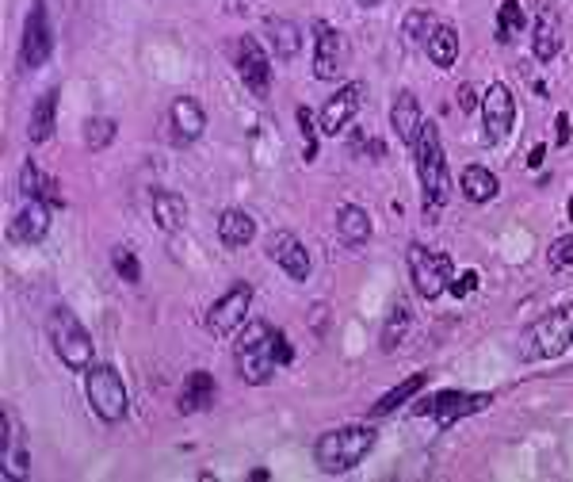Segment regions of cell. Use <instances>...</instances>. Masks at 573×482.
Listing matches in <instances>:
<instances>
[{"instance_id": "3957f363", "label": "cell", "mask_w": 573, "mask_h": 482, "mask_svg": "<svg viewBox=\"0 0 573 482\" xmlns=\"http://www.w3.org/2000/svg\"><path fill=\"white\" fill-rule=\"evenodd\" d=\"M46 337H50V345L58 352V360H62L69 372H88L92 368V337H88V329L81 326V318L73 314V310L58 307L50 318H46Z\"/></svg>"}, {"instance_id": "83f0119b", "label": "cell", "mask_w": 573, "mask_h": 482, "mask_svg": "<svg viewBox=\"0 0 573 482\" xmlns=\"http://www.w3.org/2000/svg\"><path fill=\"white\" fill-rule=\"evenodd\" d=\"M459 184H463V196H467L470 203H489V199L501 192L497 176L489 173V169H482V165H470V169H463Z\"/></svg>"}, {"instance_id": "d590c367", "label": "cell", "mask_w": 573, "mask_h": 482, "mask_svg": "<svg viewBox=\"0 0 573 482\" xmlns=\"http://www.w3.org/2000/svg\"><path fill=\"white\" fill-rule=\"evenodd\" d=\"M551 264L554 268H573V234L551 241Z\"/></svg>"}, {"instance_id": "603a6c76", "label": "cell", "mask_w": 573, "mask_h": 482, "mask_svg": "<svg viewBox=\"0 0 573 482\" xmlns=\"http://www.w3.org/2000/svg\"><path fill=\"white\" fill-rule=\"evenodd\" d=\"M153 222H157V230H165V234L184 230V222H188V199L176 196V192H157V196H153Z\"/></svg>"}, {"instance_id": "e0dca14e", "label": "cell", "mask_w": 573, "mask_h": 482, "mask_svg": "<svg viewBox=\"0 0 573 482\" xmlns=\"http://www.w3.org/2000/svg\"><path fill=\"white\" fill-rule=\"evenodd\" d=\"M390 127H394V134L402 138L405 146H417L425 119H421V104H417V96H413V92H398V96H394V108H390Z\"/></svg>"}, {"instance_id": "1f68e13d", "label": "cell", "mask_w": 573, "mask_h": 482, "mask_svg": "<svg viewBox=\"0 0 573 482\" xmlns=\"http://www.w3.org/2000/svg\"><path fill=\"white\" fill-rule=\"evenodd\" d=\"M440 27V20L432 16V12H425V8H417V12H409L402 23V31H405V39H413V43H428V35Z\"/></svg>"}, {"instance_id": "8d00e7d4", "label": "cell", "mask_w": 573, "mask_h": 482, "mask_svg": "<svg viewBox=\"0 0 573 482\" xmlns=\"http://www.w3.org/2000/svg\"><path fill=\"white\" fill-rule=\"evenodd\" d=\"M474 287H478V272H463L459 280H451V287H447V291H451V295H459V299H467Z\"/></svg>"}, {"instance_id": "277c9868", "label": "cell", "mask_w": 573, "mask_h": 482, "mask_svg": "<svg viewBox=\"0 0 573 482\" xmlns=\"http://www.w3.org/2000/svg\"><path fill=\"white\" fill-rule=\"evenodd\" d=\"M413 154H417V173H421V188H425V207L432 215V211H440L447 203V161L436 123L421 127V138H417Z\"/></svg>"}, {"instance_id": "ba28073f", "label": "cell", "mask_w": 573, "mask_h": 482, "mask_svg": "<svg viewBox=\"0 0 573 482\" xmlns=\"http://www.w3.org/2000/svg\"><path fill=\"white\" fill-rule=\"evenodd\" d=\"M249 310H253V284H234L207 310V329H211L214 337H230L234 329L245 326Z\"/></svg>"}, {"instance_id": "4fadbf2b", "label": "cell", "mask_w": 573, "mask_h": 482, "mask_svg": "<svg viewBox=\"0 0 573 482\" xmlns=\"http://www.w3.org/2000/svg\"><path fill=\"white\" fill-rule=\"evenodd\" d=\"M268 257H272L291 280H298V284L310 280V249H306L291 230H276V234L268 238Z\"/></svg>"}, {"instance_id": "cb8c5ba5", "label": "cell", "mask_w": 573, "mask_h": 482, "mask_svg": "<svg viewBox=\"0 0 573 482\" xmlns=\"http://www.w3.org/2000/svg\"><path fill=\"white\" fill-rule=\"evenodd\" d=\"M425 54L436 69H451L455 66V58H459V31H455L451 23H440V27L428 35Z\"/></svg>"}, {"instance_id": "4dcf8cb0", "label": "cell", "mask_w": 573, "mask_h": 482, "mask_svg": "<svg viewBox=\"0 0 573 482\" xmlns=\"http://www.w3.org/2000/svg\"><path fill=\"white\" fill-rule=\"evenodd\" d=\"M115 142V119H107V115H92L85 123V146L96 154V150H107Z\"/></svg>"}, {"instance_id": "ab89813d", "label": "cell", "mask_w": 573, "mask_h": 482, "mask_svg": "<svg viewBox=\"0 0 573 482\" xmlns=\"http://www.w3.org/2000/svg\"><path fill=\"white\" fill-rule=\"evenodd\" d=\"M276 356H279V364H291L295 360V352H291V341L279 333V345H276Z\"/></svg>"}, {"instance_id": "7c38bea8", "label": "cell", "mask_w": 573, "mask_h": 482, "mask_svg": "<svg viewBox=\"0 0 573 482\" xmlns=\"http://www.w3.org/2000/svg\"><path fill=\"white\" fill-rule=\"evenodd\" d=\"M360 100H363L360 81H352V85H344L340 92H333V96L325 100V108H321V134L337 138V134L348 131L352 119H356V111H360Z\"/></svg>"}, {"instance_id": "d6986e66", "label": "cell", "mask_w": 573, "mask_h": 482, "mask_svg": "<svg viewBox=\"0 0 573 482\" xmlns=\"http://www.w3.org/2000/svg\"><path fill=\"white\" fill-rule=\"evenodd\" d=\"M214 395H218L214 375L191 372L188 379H184V391H180V414H203V410H211Z\"/></svg>"}, {"instance_id": "6da1fadb", "label": "cell", "mask_w": 573, "mask_h": 482, "mask_svg": "<svg viewBox=\"0 0 573 482\" xmlns=\"http://www.w3.org/2000/svg\"><path fill=\"white\" fill-rule=\"evenodd\" d=\"M375 429L371 425H344V429H329L321 433L314 444V460L325 475H344V471H356L367 452L375 448Z\"/></svg>"}, {"instance_id": "d4e9b609", "label": "cell", "mask_w": 573, "mask_h": 482, "mask_svg": "<svg viewBox=\"0 0 573 482\" xmlns=\"http://www.w3.org/2000/svg\"><path fill=\"white\" fill-rule=\"evenodd\" d=\"M268 43H272V54L279 62H291L298 50H302V35H298L295 20H268Z\"/></svg>"}, {"instance_id": "836d02e7", "label": "cell", "mask_w": 573, "mask_h": 482, "mask_svg": "<svg viewBox=\"0 0 573 482\" xmlns=\"http://www.w3.org/2000/svg\"><path fill=\"white\" fill-rule=\"evenodd\" d=\"M111 268H115L127 284H138V280H142V264H138V257H134L130 249H123V245L111 249Z\"/></svg>"}, {"instance_id": "8992f818", "label": "cell", "mask_w": 573, "mask_h": 482, "mask_svg": "<svg viewBox=\"0 0 573 482\" xmlns=\"http://www.w3.org/2000/svg\"><path fill=\"white\" fill-rule=\"evenodd\" d=\"M566 345H573V318L566 310H554L524 333V349L520 352H524V360H551Z\"/></svg>"}, {"instance_id": "44dd1931", "label": "cell", "mask_w": 573, "mask_h": 482, "mask_svg": "<svg viewBox=\"0 0 573 482\" xmlns=\"http://www.w3.org/2000/svg\"><path fill=\"white\" fill-rule=\"evenodd\" d=\"M20 196L23 199H46L50 207H62L65 199L58 196V184L35 165V161H23L20 165Z\"/></svg>"}, {"instance_id": "e575fe53", "label": "cell", "mask_w": 573, "mask_h": 482, "mask_svg": "<svg viewBox=\"0 0 573 482\" xmlns=\"http://www.w3.org/2000/svg\"><path fill=\"white\" fill-rule=\"evenodd\" d=\"M298 119V131H302V142H306V161H314L318 157V134H314V115L310 108H298L295 111Z\"/></svg>"}, {"instance_id": "7a4b0ae2", "label": "cell", "mask_w": 573, "mask_h": 482, "mask_svg": "<svg viewBox=\"0 0 573 482\" xmlns=\"http://www.w3.org/2000/svg\"><path fill=\"white\" fill-rule=\"evenodd\" d=\"M276 345H279V329H272L268 322H253L245 326L241 341H237V372L245 383L253 387H264L272 372L279 368V356H276Z\"/></svg>"}, {"instance_id": "ac0fdd59", "label": "cell", "mask_w": 573, "mask_h": 482, "mask_svg": "<svg viewBox=\"0 0 573 482\" xmlns=\"http://www.w3.org/2000/svg\"><path fill=\"white\" fill-rule=\"evenodd\" d=\"M562 50V39H558V20H554V8L543 0L539 16H535V31H531V54L539 62H554Z\"/></svg>"}, {"instance_id": "ffe728a7", "label": "cell", "mask_w": 573, "mask_h": 482, "mask_svg": "<svg viewBox=\"0 0 573 482\" xmlns=\"http://www.w3.org/2000/svg\"><path fill=\"white\" fill-rule=\"evenodd\" d=\"M337 238L348 245V249H360L371 238V215L356 207V203H344L337 211Z\"/></svg>"}, {"instance_id": "9a60e30c", "label": "cell", "mask_w": 573, "mask_h": 482, "mask_svg": "<svg viewBox=\"0 0 573 482\" xmlns=\"http://www.w3.org/2000/svg\"><path fill=\"white\" fill-rule=\"evenodd\" d=\"M50 234V203L46 199H27L23 211L8 222V238L20 245H35Z\"/></svg>"}, {"instance_id": "f1b7e54d", "label": "cell", "mask_w": 573, "mask_h": 482, "mask_svg": "<svg viewBox=\"0 0 573 482\" xmlns=\"http://www.w3.org/2000/svg\"><path fill=\"white\" fill-rule=\"evenodd\" d=\"M428 383V372H417V375H409V379H405V383H398V387H394V391H386V395L379 398V402H375V406H371V417H382V414H390V410H398V406H402V402H409V398L417 395V391H421V387H425Z\"/></svg>"}, {"instance_id": "2e32d148", "label": "cell", "mask_w": 573, "mask_h": 482, "mask_svg": "<svg viewBox=\"0 0 573 482\" xmlns=\"http://www.w3.org/2000/svg\"><path fill=\"white\" fill-rule=\"evenodd\" d=\"M169 123H172V142L188 146V142H195L199 134L207 131V111L199 108V100H191V96H176L169 108Z\"/></svg>"}, {"instance_id": "9c48e42d", "label": "cell", "mask_w": 573, "mask_h": 482, "mask_svg": "<svg viewBox=\"0 0 573 482\" xmlns=\"http://www.w3.org/2000/svg\"><path fill=\"white\" fill-rule=\"evenodd\" d=\"M352 50H348V35H340L333 27L318 23V43H314V77L318 81H340L344 66H348Z\"/></svg>"}, {"instance_id": "30bf717a", "label": "cell", "mask_w": 573, "mask_h": 482, "mask_svg": "<svg viewBox=\"0 0 573 482\" xmlns=\"http://www.w3.org/2000/svg\"><path fill=\"white\" fill-rule=\"evenodd\" d=\"M50 20H46V8L43 0L27 12V23H23V39H20V69H39L46 66V58H50Z\"/></svg>"}, {"instance_id": "5b68a950", "label": "cell", "mask_w": 573, "mask_h": 482, "mask_svg": "<svg viewBox=\"0 0 573 482\" xmlns=\"http://www.w3.org/2000/svg\"><path fill=\"white\" fill-rule=\"evenodd\" d=\"M88 402H92L96 417L107 421V425H119L130 414L127 383L111 364H92L88 368Z\"/></svg>"}, {"instance_id": "4316f807", "label": "cell", "mask_w": 573, "mask_h": 482, "mask_svg": "<svg viewBox=\"0 0 573 482\" xmlns=\"http://www.w3.org/2000/svg\"><path fill=\"white\" fill-rule=\"evenodd\" d=\"M54 115H58V88H50L39 96V104L31 108V123H27V138L31 142H46L54 134Z\"/></svg>"}, {"instance_id": "74e56055", "label": "cell", "mask_w": 573, "mask_h": 482, "mask_svg": "<svg viewBox=\"0 0 573 482\" xmlns=\"http://www.w3.org/2000/svg\"><path fill=\"white\" fill-rule=\"evenodd\" d=\"M554 138H558V146L570 142V115L566 111H558V119H554Z\"/></svg>"}, {"instance_id": "7402d4cb", "label": "cell", "mask_w": 573, "mask_h": 482, "mask_svg": "<svg viewBox=\"0 0 573 482\" xmlns=\"http://www.w3.org/2000/svg\"><path fill=\"white\" fill-rule=\"evenodd\" d=\"M253 238H256L253 215H245V211H237V207L218 215V241H222L226 249H241V245H249Z\"/></svg>"}, {"instance_id": "f546056e", "label": "cell", "mask_w": 573, "mask_h": 482, "mask_svg": "<svg viewBox=\"0 0 573 482\" xmlns=\"http://www.w3.org/2000/svg\"><path fill=\"white\" fill-rule=\"evenodd\" d=\"M520 31H528V16H524L520 0H505L497 8V43H512Z\"/></svg>"}, {"instance_id": "b9f144b4", "label": "cell", "mask_w": 573, "mask_h": 482, "mask_svg": "<svg viewBox=\"0 0 573 482\" xmlns=\"http://www.w3.org/2000/svg\"><path fill=\"white\" fill-rule=\"evenodd\" d=\"M356 4H363V8H375V4H382V0H356Z\"/></svg>"}, {"instance_id": "484cf974", "label": "cell", "mask_w": 573, "mask_h": 482, "mask_svg": "<svg viewBox=\"0 0 573 482\" xmlns=\"http://www.w3.org/2000/svg\"><path fill=\"white\" fill-rule=\"evenodd\" d=\"M409 326H413V310H409V303H394L390 307V314H386V322H382V333H379V349L382 352H394L398 345L405 341V333H409Z\"/></svg>"}, {"instance_id": "d6a6232c", "label": "cell", "mask_w": 573, "mask_h": 482, "mask_svg": "<svg viewBox=\"0 0 573 482\" xmlns=\"http://www.w3.org/2000/svg\"><path fill=\"white\" fill-rule=\"evenodd\" d=\"M489 402H493V398H489V395H459V398H455V402H451V406H447V414L440 417V421H444V425H451V421H459V417H467V414H478V410H486Z\"/></svg>"}, {"instance_id": "8fae6325", "label": "cell", "mask_w": 573, "mask_h": 482, "mask_svg": "<svg viewBox=\"0 0 573 482\" xmlns=\"http://www.w3.org/2000/svg\"><path fill=\"white\" fill-rule=\"evenodd\" d=\"M237 69H241L245 88L253 92L256 100H264V96H268V88H272V69H268V54H264V46L256 43L253 35H245V39L237 43Z\"/></svg>"}, {"instance_id": "5bb4252c", "label": "cell", "mask_w": 573, "mask_h": 482, "mask_svg": "<svg viewBox=\"0 0 573 482\" xmlns=\"http://www.w3.org/2000/svg\"><path fill=\"white\" fill-rule=\"evenodd\" d=\"M482 115H486V142H497V138H505L512 131V123H516V100H512L509 85H501V81L489 85L486 100H482Z\"/></svg>"}, {"instance_id": "52a82bcc", "label": "cell", "mask_w": 573, "mask_h": 482, "mask_svg": "<svg viewBox=\"0 0 573 482\" xmlns=\"http://www.w3.org/2000/svg\"><path fill=\"white\" fill-rule=\"evenodd\" d=\"M409 276L421 291V299H436L451 287V257L432 253L425 245H409Z\"/></svg>"}, {"instance_id": "f35d334b", "label": "cell", "mask_w": 573, "mask_h": 482, "mask_svg": "<svg viewBox=\"0 0 573 482\" xmlns=\"http://www.w3.org/2000/svg\"><path fill=\"white\" fill-rule=\"evenodd\" d=\"M474 108H478V96H474V88L459 85V111H467V115H470Z\"/></svg>"}, {"instance_id": "60d3db41", "label": "cell", "mask_w": 573, "mask_h": 482, "mask_svg": "<svg viewBox=\"0 0 573 482\" xmlns=\"http://www.w3.org/2000/svg\"><path fill=\"white\" fill-rule=\"evenodd\" d=\"M543 154H547V146H535V150H531V157H528L531 169H535V165H543Z\"/></svg>"}]
</instances>
